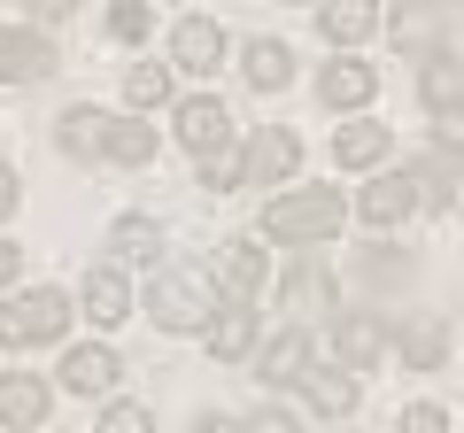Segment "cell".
Segmentation results:
<instances>
[{"label": "cell", "instance_id": "1", "mask_svg": "<svg viewBox=\"0 0 464 433\" xmlns=\"http://www.w3.org/2000/svg\"><path fill=\"white\" fill-rule=\"evenodd\" d=\"M348 201L333 194V186H310V194H279L264 209V240H279V248H325L333 233H341Z\"/></svg>", "mask_w": 464, "mask_h": 433}, {"label": "cell", "instance_id": "2", "mask_svg": "<svg viewBox=\"0 0 464 433\" xmlns=\"http://www.w3.org/2000/svg\"><path fill=\"white\" fill-rule=\"evenodd\" d=\"M70 310L78 302L63 286H24V294L0 302V349H39V341H63L70 333Z\"/></svg>", "mask_w": 464, "mask_h": 433}, {"label": "cell", "instance_id": "3", "mask_svg": "<svg viewBox=\"0 0 464 433\" xmlns=\"http://www.w3.org/2000/svg\"><path fill=\"white\" fill-rule=\"evenodd\" d=\"M209 302H217L209 271H163V279L148 286V317L163 333H194L201 317H209Z\"/></svg>", "mask_w": 464, "mask_h": 433}, {"label": "cell", "instance_id": "4", "mask_svg": "<svg viewBox=\"0 0 464 433\" xmlns=\"http://www.w3.org/2000/svg\"><path fill=\"white\" fill-rule=\"evenodd\" d=\"M295 170H302V140L286 124H264L240 140V186H286Z\"/></svg>", "mask_w": 464, "mask_h": 433}, {"label": "cell", "instance_id": "5", "mask_svg": "<svg viewBox=\"0 0 464 433\" xmlns=\"http://www.w3.org/2000/svg\"><path fill=\"white\" fill-rule=\"evenodd\" d=\"M54 63H63V54H54L47 32H32V24H0V85H39Z\"/></svg>", "mask_w": 464, "mask_h": 433}, {"label": "cell", "instance_id": "6", "mask_svg": "<svg viewBox=\"0 0 464 433\" xmlns=\"http://www.w3.org/2000/svg\"><path fill=\"white\" fill-rule=\"evenodd\" d=\"M179 148L194 155V163H201V155H225V148H232V109H225L217 93L179 101Z\"/></svg>", "mask_w": 464, "mask_h": 433}, {"label": "cell", "instance_id": "7", "mask_svg": "<svg viewBox=\"0 0 464 433\" xmlns=\"http://www.w3.org/2000/svg\"><path fill=\"white\" fill-rule=\"evenodd\" d=\"M201 341H209L217 364H240V356L256 349V302H240V294L209 302V317H201Z\"/></svg>", "mask_w": 464, "mask_h": 433}, {"label": "cell", "instance_id": "8", "mask_svg": "<svg viewBox=\"0 0 464 433\" xmlns=\"http://www.w3.org/2000/svg\"><path fill=\"white\" fill-rule=\"evenodd\" d=\"M380 356H387V317L380 310H341V317H333V364L372 371Z\"/></svg>", "mask_w": 464, "mask_h": 433}, {"label": "cell", "instance_id": "9", "mask_svg": "<svg viewBox=\"0 0 464 433\" xmlns=\"http://www.w3.org/2000/svg\"><path fill=\"white\" fill-rule=\"evenodd\" d=\"M256 356V380L264 387H302V371H310V325H286V333H271L264 349H248Z\"/></svg>", "mask_w": 464, "mask_h": 433}, {"label": "cell", "instance_id": "10", "mask_svg": "<svg viewBox=\"0 0 464 433\" xmlns=\"http://www.w3.org/2000/svg\"><path fill=\"white\" fill-rule=\"evenodd\" d=\"M372 93H380V63H364V54H341V63L317 70V101L325 109H364Z\"/></svg>", "mask_w": 464, "mask_h": 433}, {"label": "cell", "instance_id": "11", "mask_svg": "<svg viewBox=\"0 0 464 433\" xmlns=\"http://www.w3.org/2000/svg\"><path fill=\"white\" fill-rule=\"evenodd\" d=\"M387 39H395V54L426 63V54L441 47V0H395V16H387Z\"/></svg>", "mask_w": 464, "mask_h": 433}, {"label": "cell", "instance_id": "12", "mask_svg": "<svg viewBox=\"0 0 464 433\" xmlns=\"http://www.w3.org/2000/svg\"><path fill=\"white\" fill-rule=\"evenodd\" d=\"M411 209H418V186H411V170H387V178H372L364 194H356V216H364L372 233H387V225H402Z\"/></svg>", "mask_w": 464, "mask_h": 433}, {"label": "cell", "instance_id": "13", "mask_svg": "<svg viewBox=\"0 0 464 433\" xmlns=\"http://www.w3.org/2000/svg\"><path fill=\"white\" fill-rule=\"evenodd\" d=\"M170 63H179V70H194V78H209V70L225 63V24L186 16L179 32H170Z\"/></svg>", "mask_w": 464, "mask_h": 433}, {"label": "cell", "instance_id": "14", "mask_svg": "<svg viewBox=\"0 0 464 433\" xmlns=\"http://www.w3.org/2000/svg\"><path fill=\"white\" fill-rule=\"evenodd\" d=\"M54 371H63V387H70V395H109V387H116V371H124V356H116V349H101V341H85V349H70Z\"/></svg>", "mask_w": 464, "mask_h": 433}, {"label": "cell", "instance_id": "15", "mask_svg": "<svg viewBox=\"0 0 464 433\" xmlns=\"http://www.w3.org/2000/svg\"><path fill=\"white\" fill-rule=\"evenodd\" d=\"M217 286H225V294H240V302H256L264 294V240H225V248H217Z\"/></svg>", "mask_w": 464, "mask_h": 433}, {"label": "cell", "instance_id": "16", "mask_svg": "<svg viewBox=\"0 0 464 433\" xmlns=\"http://www.w3.org/2000/svg\"><path fill=\"white\" fill-rule=\"evenodd\" d=\"M78 310L93 317V325H124V317H132V286H124V271H116V264L85 271V286H78Z\"/></svg>", "mask_w": 464, "mask_h": 433}, {"label": "cell", "instance_id": "17", "mask_svg": "<svg viewBox=\"0 0 464 433\" xmlns=\"http://www.w3.org/2000/svg\"><path fill=\"white\" fill-rule=\"evenodd\" d=\"M101 140H109V109H63L54 117V148L70 163H101Z\"/></svg>", "mask_w": 464, "mask_h": 433}, {"label": "cell", "instance_id": "18", "mask_svg": "<svg viewBox=\"0 0 464 433\" xmlns=\"http://www.w3.org/2000/svg\"><path fill=\"white\" fill-rule=\"evenodd\" d=\"M387 341L402 349V364H411V371H441V364H449V349H457L441 317H411V325H402V333H387Z\"/></svg>", "mask_w": 464, "mask_h": 433}, {"label": "cell", "instance_id": "19", "mask_svg": "<svg viewBox=\"0 0 464 433\" xmlns=\"http://www.w3.org/2000/svg\"><path fill=\"white\" fill-rule=\"evenodd\" d=\"M302 395H310V410L317 418H356V371H348V364H310V371H302Z\"/></svg>", "mask_w": 464, "mask_h": 433}, {"label": "cell", "instance_id": "20", "mask_svg": "<svg viewBox=\"0 0 464 433\" xmlns=\"http://www.w3.org/2000/svg\"><path fill=\"white\" fill-rule=\"evenodd\" d=\"M47 410H54L47 380H32V371H8L0 380V426H47Z\"/></svg>", "mask_w": 464, "mask_h": 433}, {"label": "cell", "instance_id": "21", "mask_svg": "<svg viewBox=\"0 0 464 433\" xmlns=\"http://www.w3.org/2000/svg\"><path fill=\"white\" fill-rule=\"evenodd\" d=\"M240 70H248L256 93H286V85H295V47H286V39H248Z\"/></svg>", "mask_w": 464, "mask_h": 433}, {"label": "cell", "instance_id": "22", "mask_svg": "<svg viewBox=\"0 0 464 433\" xmlns=\"http://www.w3.org/2000/svg\"><path fill=\"white\" fill-rule=\"evenodd\" d=\"M317 32H325L333 47H356V39L380 32V0H325V8H317Z\"/></svg>", "mask_w": 464, "mask_h": 433}, {"label": "cell", "instance_id": "23", "mask_svg": "<svg viewBox=\"0 0 464 433\" xmlns=\"http://www.w3.org/2000/svg\"><path fill=\"white\" fill-rule=\"evenodd\" d=\"M317 302H325V310H333V271L317 264V255H302V264H295V271H286V279H279V310L310 317Z\"/></svg>", "mask_w": 464, "mask_h": 433}, {"label": "cell", "instance_id": "24", "mask_svg": "<svg viewBox=\"0 0 464 433\" xmlns=\"http://www.w3.org/2000/svg\"><path fill=\"white\" fill-rule=\"evenodd\" d=\"M411 186H418V209H433V216H441L449 201H457V155H449V148L418 155V163H411Z\"/></svg>", "mask_w": 464, "mask_h": 433}, {"label": "cell", "instance_id": "25", "mask_svg": "<svg viewBox=\"0 0 464 433\" xmlns=\"http://www.w3.org/2000/svg\"><path fill=\"white\" fill-rule=\"evenodd\" d=\"M101 163H124V170H148V163H155V132L140 124V109H132V124H124V117H109V140H101Z\"/></svg>", "mask_w": 464, "mask_h": 433}, {"label": "cell", "instance_id": "26", "mask_svg": "<svg viewBox=\"0 0 464 433\" xmlns=\"http://www.w3.org/2000/svg\"><path fill=\"white\" fill-rule=\"evenodd\" d=\"M109 248L124 255V264H163V216H116Z\"/></svg>", "mask_w": 464, "mask_h": 433}, {"label": "cell", "instance_id": "27", "mask_svg": "<svg viewBox=\"0 0 464 433\" xmlns=\"http://www.w3.org/2000/svg\"><path fill=\"white\" fill-rule=\"evenodd\" d=\"M387 155V124H341L333 132V163L341 170H364V163H380Z\"/></svg>", "mask_w": 464, "mask_h": 433}, {"label": "cell", "instance_id": "28", "mask_svg": "<svg viewBox=\"0 0 464 433\" xmlns=\"http://www.w3.org/2000/svg\"><path fill=\"white\" fill-rule=\"evenodd\" d=\"M418 93H426V109H449V101H464V63L449 47L426 54V78H418Z\"/></svg>", "mask_w": 464, "mask_h": 433}, {"label": "cell", "instance_id": "29", "mask_svg": "<svg viewBox=\"0 0 464 433\" xmlns=\"http://www.w3.org/2000/svg\"><path fill=\"white\" fill-rule=\"evenodd\" d=\"M124 101H132V109H163L170 101V70L163 63H132L124 70Z\"/></svg>", "mask_w": 464, "mask_h": 433}, {"label": "cell", "instance_id": "30", "mask_svg": "<svg viewBox=\"0 0 464 433\" xmlns=\"http://www.w3.org/2000/svg\"><path fill=\"white\" fill-rule=\"evenodd\" d=\"M148 32H155L148 0H109V39H124V47H140Z\"/></svg>", "mask_w": 464, "mask_h": 433}, {"label": "cell", "instance_id": "31", "mask_svg": "<svg viewBox=\"0 0 464 433\" xmlns=\"http://www.w3.org/2000/svg\"><path fill=\"white\" fill-rule=\"evenodd\" d=\"M364 279H372V286H402V279H411V255H395V248H364Z\"/></svg>", "mask_w": 464, "mask_h": 433}, {"label": "cell", "instance_id": "32", "mask_svg": "<svg viewBox=\"0 0 464 433\" xmlns=\"http://www.w3.org/2000/svg\"><path fill=\"white\" fill-rule=\"evenodd\" d=\"M433 148H449L464 163V101H449V109H433Z\"/></svg>", "mask_w": 464, "mask_h": 433}, {"label": "cell", "instance_id": "33", "mask_svg": "<svg viewBox=\"0 0 464 433\" xmlns=\"http://www.w3.org/2000/svg\"><path fill=\"white\" fill-rule=\"evenodd\" d=\"M155 418H148V402H109L101 410V433H148Z\"/></svg>", "mask_w": 464, "mask_h": 433}, {"label": "cell", "instance_id": "34", "mask_svg": "<svg viewBox=\"0 0 464 433\" xmlns=\"http://www.w3.org/2000/svg\"><path fill=\"white\" fill-rule=\"evenodd\" d=\"M201 186H217V194H225V186H240V155H201Z\"/></svg>", "mask_w": 464, "mask_h": 433}, {"label": "cell", "instance_id": "35", "mask_svg": "<svg viewBox=\"0 0 464 433\" xmlns=\"http://www.w3.org/2000/svg\"><path fill=\"white\" fill-rule=\"evenodd\" d=\"M402 426H411V433H441L449 410H441V402H411V410H402Z\"/></svg>", "mask_w": 464, "mask_h": 433}, {"label": "cell", "instance_id": "36", "mask_svg": "<svg viewBox=\"0 0 464 433\" xmlns=\"http://www.w3.org/2000/svg\"><path fill=\"white\" fill-rule=\"evenodd\" d=\"M32 8V24H63V16H78V0H24Z\"/></svg>", "mask_w": 464, "mask_h": 433}, {"label": "cell", "instance_id": "37", "mask_svg": "<svg viewBox=\"0 0 464 433\" xmlns=\"http://www.w3.org/2000/svg\"><path fill=\"white\" fill-rule=\"evenodd\" d=\"M16 264H24V248H16V240H0V286L16 279Z\"/></svg>", "mask_w": 464, "mask_h": 433}, {"label": "cell", "instance_id": "38", "mask_svg": "<svg viewBox=\"0 0 464 433\" xmlns=\"http://www.w3.org/2000/svg\"><path fill=\"white\" fill-rule=\"evenodd\" d=\"M8 209H16V170L0 163V216H8Z\"/></svg>", "mask_w": 464, "mask_h": 433}]
</instances>
